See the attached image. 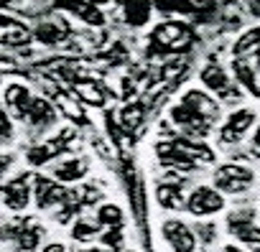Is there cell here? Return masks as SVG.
Masks as SVG:
<instances>
[{"instance_id":"cell-1","label":"cell","mask_w":260,"mask_h":252,"mask_svg":"<svg viewBox=\"0 0 260 252\" xmlns=\"http://www.w3.org/2000/svg\"><path fill=\"white\" fill-rule=\"evenodd\" d=\"M151 41L166 51H181V49H189L191 41H194V31L189 28V23L184 21H166V23H158L151 33Z\"/></svg>"},{"instance_id":"cell-2","label":"cell","mask_w":260,"mask_h":252,"mask_svg":"<svg viewBox=\"0 0 260 252\" xmlns=\"http://www.w3.org/2000/svg\"><path fill=\"white\" fill-rule=\"evenodd\" d=\"M255 181L252 168L240 163H224L214 171V189L219 194H245Z\"/></svg>"},{"instance_id":"cell-3","label":"cell","mask_w":260,"mask_h":252,"mask_svg":"<svg viewBox=\"0 0 260 252\" xmlns=\"http://www.w3.org/2000/svg\"><path fill=\"white\" fill-rule=\"evenodd\" d=\"M191 217L202 219V217H212L219 214L224 209V196L212 189V186H197L189 196H186V206H184Z\"/></svg>"},{"instance_id":"cell-4","label":"cell","mask_w":260,"mask_h":252,"mask_svg":"<svg viewBox=\"0 0 260 252\" xmlns=\"http://www.w3.org/2000/svg\"><path fill=\"white\" fill-rule=\"evenodd\" d=\"M34 201L39 209L49 211V209H61V204L69 196V189H64L59 181L49 178V176H34Z\"/></svg>"},{"instance_id":"cell-5","label":"cell","mask_w":260,"mask_h":252,"mask_svg":"<svg viewBox=\"0 0 260 252\" xmlns=\"http://www.w3.org/2000/svg\"><path fill=\"white\" fill-rule=\"evenodd\" d=\"M161 234L171 252H197V234L181 219H166L161 224Z\"/></svg>"},{"instance_id":"cell-6","label":"cell","mask_w":260,"mask_h":252,"mask_svg":"<svg viewBox=\"0 0 260 252\" xmlns=\"http://www.w3.org/2000/svg\"><path fill=\"white\" fill-rule=\"evenodd\" d=\"M156 156H158V163L171 168V171H194L199 163L191 158V153L179 143V140H164L156 146Z\"/></svg>"},{"instance_id":"cell-7","label":"cell","mask_w":260,"mask_h":252,"mask_svg":"<svg viewBox=\"0 0 260 252\" xmlns=\"http://www.w3.org/2000/svg\"><path fill=\"white\" fill-rule=\"evenodd\" d=\"M252 125H255V112L247 107H237L219 128V140L222 143H240Z\"/></svg>"},{"instance_id":"cell-8","label":"cell","mask_w":260,"mask_h":252,"mask_svg":"<svg viewBox=\"0 0 260 252\" xmlns=\"http://www.w3.org/2000/svg\"><path fill=\"white\" fill-rule=\"evenodd\" d=\"M31 196H34V191H31L28 176H18V178L0 186V199H3V204L11 211H23L31 204Z\"/></svg>"},{"instance_id":"cell-9","label":"cell","mask_w":260,"mask_h":252,"mask_svg":"<svg viewBox=\"0 0 260 252\" xmlns=\"http://www.w3.org/2000/svg\"><path fill=\"white\" fill-rule=\"evenodd\" d=\"M199 79H202V84H204L209 92L219 94L222 99H237V97H240V92H237V89L232 87V82H230V74H227L224 66H219V64H207V66L202 69Z\"/></svg>"},{"instance_id":"cell-10","label":"cell","mask_w":260,"mask_h":252,"mask_svg":"<svg viewBox=\"0 0 260 252\" xmlns=\"http://www.w3.org/2000/svg\"><path fill=\"white\" fill-rule=\"evenodd\" d=\"M31 41H34V31L23 21L0 13V46H26Z\"/></svg>"},{"instance_id":"cell-11","label":"cell","mask_w":260,"mask_h":252,"mask_svg":"<svg viewBox=\"0 0 260 252\" xmlns=\"http://www.w3.org/2000/svg\"><path fill=\"white\" fill-rule=\"evenodd\" d=\"M181 104H186L191 112H197L202 120H207L209 125H214L219 120V102L212 99L207 92L202 89H189L184 97H181Z\"/></svg>"},{"instance_id":"cell-12","label":"cell","mask_w":260,"mask_h":252,"mask_svg":"<svg viewBox=\"0 0 260 252\" xmlns=\"http://www.w3.org/2000/svg\"><path fill=\"white\" fill-rule=\"evenodd\" d=\"M23 120H28V125H31V128H36V130H49L51 125L56 122V110H54L46 99L34 97Z\"/></svg>"},{"instance_id":"cell-13","label":"cell","mask_w":260,"mask_h":252,"mask_svg":"<svg viewBox=\"0 0 260 252\" xmlns=\"http://www.w3.org/2000/svg\"><path fill=\"white\" fill-rule=\"evenodd\" d=\"M87 171H89V163L84 158H67V161L54 166V176L51 178L59 181L61 186L64 184H77V181H82L87 176Z\"/></svg>"},{"instance_id":"cell-14","label":"cell","mask_w":260,"mask_h":252,"mask_svg":"<svg viewBox=\"0 0 260 252\" xmlns=\"http://www.w3.org/2000/svg\"><path fill=\"white\" fill-rule=\"evenodd\" d=\"M31 99H34V94H31V89H28L26 84L11 82V84L6 87V107H8L16 117H26Z\"/></svg>"},{"instance_id":"cell-15","label":"cell","mask_w":260,"mask_h":252,"mask_svg":"<svg viewBox=\"0 0 260 252\" xmlns=\"http://www.w3.org/2000/svg\"><path fill=\"white\" fill-rule=\"evenodd\" d=\"M41 237H44V229H41V224H36L34 219H21V222H18L16 247H18L21 252H34V249L41 244Z\"/></svg>"},{"instance_id":"cell-16","label":"cell","mask_w":260,"mask_h":252,"mask_svg":"<svg viewBox=\"0 0 260 252\" xmlns=\"http://www.w3.org/2000/svg\"><path fill=\"white\" fill-rule=\"evenodd\" d=\"M232 74L240 87H245L252 97H260V79H257V66H252L247 59H235L232 61Z\"/></svg>"},{"instance_id":"cell-17","label":"cell","mask_w":260,"mask_h":252,"mask_svg":"<svg viewBox=\"0 0 260 252\" xmlns=\"http://www.w3.org/2000/svg\"><path fill=\"white\" fill-rule=\"evenodd\" d=\"M151 13H153V3H151V0H125V6H122L125 23L133 26V28L146 26Z\"/></svg>"},{"instance_id":"cell-18","label":"cell","mask_w":260,"mask_h":252,"mask_svg":"<svg viewBox=\"0 0 260 252\" xmlns=\"http://www.w3.org/2000/svg\"><path fill=\"white\" fill-rule=\"evenodd\" d=\"M156 201L166 211H179V209L186 206V196L181 194V186L179 184H161L156 189Z\"/></svg>"},{"instance_id":"cell-19","label":"cell","mask_w":260,"mask_h":252,"mask_svg":"<svg viewBox=\"0 0 260 252\" xmlns=\"http://www.w3.org/2000/svg\"><path fill=\"white\" fill-rule=\"evenodd\" d=\"M69 36V28L67 23H54V21H46V23H39L36 31H34V39L46 44V46H54L59 41H64Z\"/></svg>"},{"instance_id":"cell-20","label":"cell","mask_w":260,"mask_h":252,"mask_svg":"<svg viewBox=\"0 0 260 252\" xmlns=\"http://www.w3.org/2000/svg\"><path fill=\"white\" fill-rule=\"evenodd\" d=\"M260 49V26H252L250 31H245L237 41H235V46H232V54H235V59H247L252 51H257Z\"/></svg>"},{"instance_id":"cell-21","label":"cell","mask_w":260,"mask_h":252,"mask_svg":"<svg viewBox=\"0 0 260 252\" xmlns=\"http://www.w3.org/2000/svg\"><path fill=\"white\" fill-rule=\"evenodd\" d=\"M143 120H146V107L141 102H130L120 112V122H122V128H127V130H138L143 125Z\"/></svg>"},{"instance_id":"cell-22","label":"cell","mask_w":260,"mask_h":252,"mask_svg":"<svg viewBox=\"0 0 260 252\" xmlns=\"http://www.w3.org/2000/svg\"><path fill=\"white\" fill-rule=\"evenodd\" d=\"M122 209L117 206V204H102L100 209H97V217H94V222L100 224V227H107V229H117V227H122Z\"/></svg>"},{"instance_id":"cell-23","label":"cell","mask_w":260,"mask_h":252,"mask_svg":"<svg viewBox=\"0 0 260 252\" xmlns=\"http://www.w3.org/2000/svg\"><path fill=\"white\" fill-rule=\"evenodd\" d=\"M72 237L77 242H92L100 237V224L94 219H77L72 227Z\"/></svg>"},{"instance_id":"cell-24","label":"cell","mask_w":260,"mask_h":252,"mask_svg":"<svg viewBox=\"0 0 260 252\" xmlns=\"http://www.w3.org/2000/svg\"><path fill=\"white\" fill-rule=\"evenodd\" d=\"M77 94H79L84 102H89V104H97V107L105 104V92H102V87H97V84H92V82L77 84Z\"/></svg>"},{"instance_id":"cell-25","label":"cell","mask_w":260,"mask_h":252,"mask_svg":"<svg viewBox=\"0 0 260 252\" xmlns=\"http://www.w3.org/2000/svg\"><path fill=\"white\" fill-rule=\"evenodd\" d=\"M100 239H102V247H105V249L115 252V249L122 244V227H117V229H105V232L100 234Z\"/></svg>"},{"instance_id":"cell-26","label":"cell","mask_w":260,"mask_h":252,"mask_svg":"<svg viewBox=\"0 0 260 252\" xmlns=\"http://www.w3.org/2000/svg\"><path fill=\"white\" fill-rule=\"evenodd\" d=\"M13 140V122L8 117V112L0 107V146H6Z\"/></svg>"},{"instance_id":"cell-27","label":"cell","mask_w":260,"mask_h":252,"mask_svg":"<svg viewBox=\"0 0 260 252\" xmlns=\"http://www.w3.org/2000/svg\"><path fill=\"white\" fill-rule=\"evenodd\" d=\"M13 163H16V156H13V153H3V151H0V178L11 171Z\"/></svg>"},{"instance_id":"cell-28","label":"cell","mask_w":260,"mask_h":252,"mask_svg":"<svg viewBox=\"0 0 260 252\" xmlns=\"http://www.w3.org/2000/svg\"><path fill=\"white\" fill-rule=\"evenodd\" d=\"M41 252H67V247H64L61 242H49V244H46Z\"/></svg>"},{"instance_id":"cell-29","label":"cell","mask_w":260,"mask_h":252,"mask_svg":"<svg viewBox=\"0 0 260 252\" xmlns=\"http://www.w3.org/2000/svg\"><path fill=\"white\" fill-rule=\"evenodd\" d=\"M252 146L260 148V122H257V128H255V135H252Z\"/></svg>"},{"instance_id":"cell-30","label":"cell","mask_w":260,"mask_h":252,"mask_svg":"<svg viewBox=\"0 0 260 252\" xmlns=\"http://www.w3.org/2000/svg\"><path fill=\"white\" fill-rule=\"evenodd\" d=\"M74 252H110L105 247H89V249H74Z\"/></svg>"},{"instance_id":"cell-31","label":"cell","mask_w":260,"mask_h":252,"mask_svg":"<svg viewBox=\"0 0 260 252\" xmlns=\"http://www.w3.org/2000/svg\"><path fill=\"white\" fill-rule=\"evenodd\" d=\"M224 252H245V249H240V247H235V244H227Z\"/></svg>"},{"instance_id":"cell-32","label":"cell","mask_w":260,"mask_h":252,"mask_svg":"<svg viewBox=\"0 0 260 252\" xmlns=\"http://www.w3.org/2000/svg\"><path fill=\"white\" fill-rule=\"evenodd\" d=\"M255 61H257V69H260V49L255 51Z\"/></svg>"},{"instance_id":"cell-33","label":"cell","mask_w":260,"mask_h":252,"mask_svg":"<svg viewBox=\"0 0 260 252\" xmlns=\"http://www.w3.org/2000/svg\"><path fill=\"white\" fill-rule=\"evenodd\" d=\"M125 252H136V249H125Z\"/></svg>"}]
</instances>
